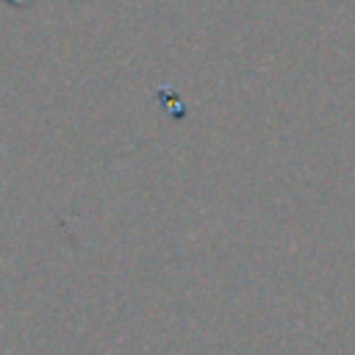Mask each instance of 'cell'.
Returning a JSON list of instances; mask_svg holds the SVG:
<instances>
[{
  "label": "cell",
  "instance_id": "obj_1",
  "mask_svg": "<svg viewBox=\"0 0 355 355\" xmlns=\"http://www.w3.org/2000/svg\"><path fill=\"white\" fill-rule=\"evenodd\" d=\"M6 3H11V6H31V0H6Z\"/></svg>",
  "mask_w": 355,
  "mask_h": 355
}]
</instances>
